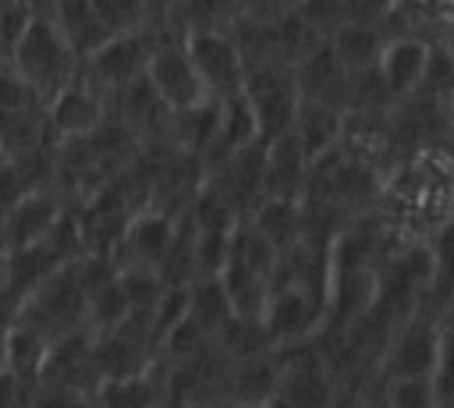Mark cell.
Wrapping results in <instances>:
<instances>
[{"label":"cell","instance_id":"cell-19","mask_svg":"<svg viewBox=\"0 0 454 408\" xmlns=\"http://www.w3.org/2000/svg\"><path fill=\"white\" fill-rule=\"evenodd\" d=\"M216 277L223 284V294H227L234 316H241V319H259L262 316V305H266V294H270V280L266 277L252 273L248 266H241L231 255H227V263H223V270Z\"/></svg>","mask_w":454,"mask_h":408},{"label":"cell","instance_id":"cell-27","mask_svg":"<svg viewBox=\"0 0 454 408\" xmlns=\"http://www.w3.org/2000/svg\"><path fill=\"white\" fill-rule=\"evenodd\" d=\"M142 7H145V21H163L177 7V0H142Z\"/></svg>","mask_w":454,"mask_h":408},{"label":"cell","instance_id":"cell-9","mask_svg":"<svg viewBox=\"0 0 454 408\" xmlns=\"http://www.w3.org/2000/svg\"><path fill=\"white\" fill-rule=\"evenodd\" d=\"M181 46H184V53H188L192 67L199 71L209 96L227 99V96L241 92L245 64L238 57V46H234L231 32H184Z\"/></svg>","mask_w":454,"mask_h":408},{"label":"cell","instance_id":"cell-2","mask_svg":"<svg viewBox=\"0 0 454 408\" xmlns=\"http://www.w3.org/2000/svg\"><path fill=\"white\" fill-rule=\"evenodd\" d=\"M14 323L28 326L32 333H39L46 344L85 330V291L74 280L71 259L60 263L57 270H50L46 277H39L28 291L18 294L14 302Z\"/></svg>","mask_w":454,"mask_h":408},{"label":"cell","instance_id":"cell-1","mask_svg":"<svg viewBox=\"0 0 454 408\" xmlns=\"http://www.w3.org/2000/svg\"><path fill=\"white\" fill-rule=\"evenodd\" d=\"M7 53H11V67L28 82V89L43 99V106L78 75V57L57 32L53 18L39 14L35 7H32L25 32L18 35V43Z\"/></svg>","mask_w":454,"mask_h":408},{"label":"cell","instance_id":"cell-10","mask_svg":"<svg viewBox=\"0 0 454 408\" xmlns=\"http://www.w3.org/2000/svg\"><path fill=\"white\" fill-rule=\"evenodd\" d=\"M64 202L53 188H43V192H25L7 213H4V238H7V255L11 252H21V248H32L39 241H46L57 224L64 220Z\"/></svg>","mask_w":454,"mask_h":408},{"label":"cell","instance_id":"cell-26","mask_svg":"<svg viewBox=\"0 0 454 408\" xmlns=\"http://www.w3.org/2000/svg\"><path fill=\"white\" fill-rule=\"evenodd\" d=\"M21 195H25V184H21L18 170H14V163H11L7 156H0V216H4Z\"/></svg>","mask_w":454,"mask_h":408},{"label":"cell","instance_id":"cell-20","mask_svg":"<svg viewBox=\"0 0 454 408\" xmlns=\"http://www.w3.org/2000/svg\"><path fill=\"white\" fill-rule=\"evenodd\" d=\"M184 294H188V319L206 337H213L234 316L231 312V302L223 294L220 277H192V280H184Z\"/></svg>","mask_w":454,"mask_h":408},{"label":"cell","instance_id":"cell-6","mask_svg":"<svg viewBox=\"0 0 454 408\" xmlns=\"http://www.w3.org/2000/svg\"><path fill=\"white\" fill-rule=\"evenodd\" d=\"M323 312H326V298L298 287V284H273L262 305V333L270 341V348L280 344H294L305 337H316L323 326Z\"/></svg>","mask_w":454,"mask_h":408},{"label":"cell","instance_id":"cell-15","mask_svg":"<svg viewBox=\"0 0 454 408\" xmlns=\"http://www.w3.org/2000/svg\"><path fill=\"white\" fill-rule=\"evenodd\" d=\"M340 124H344V110H337V106H330V103H319V99H301V96H298L291 131H294V138L301 142L309 163H312L316 156H323L326 149L337 145Z\"/></svg>","mask_w":454,"mask_h":408},{"label":"cell","instance_id":"cell-3","mask_svg":"<svg viewBox=\"0 0 454 408\" xmlns=\"http://www.w3.org/2000/svg\"><path fill=\"white\" fill-rule=\"evenodd\" d=\"M447 362V309L436 316L408 312L387 348L380 351V383L387 380H429Z\"/></svg>","mask_w":454,"mask_h":408},{"label":"cell","instance_id":"cell-23","mask_svg":"<svg viewBox=\"0 0 454 408\" xmlns=\"http://www.w3.org/2000/svg\"><path fill=\"white\" fill-rule=\"evenodd\" d=\"M89 4H92L96 18L103 21V28L110 35L145 28V7H142V0H89Z\"/></svg>","mask_w":454,"mask_h":408},{"label":"cell","instance_id":"cell-13","mask_svg":"<svg viewBox=\"0 0 454 408\" xmlns=\"http://www.w3.org/2000/svg\"><path fill=\"white\" fill-rule=\"evenodd\" d=\"M426 60H429V43L426 39H419V35H387L376 71L387 82L394 103L411 96L422 85Z\"/></svg>","mask_w":454,"mask_h":408},{"label":"cell","instance_id":"cell-28","mask_svg":"<svg viewBox=\"0 0 454 408\" xmlns=\"http://www.w3.org/2000/svg\"><path fill=\"white\" fill-rule=\"evenodd\" d=\"M213 408H262V404H248V401H238V397H220V401H213Z\"/></svg>","mask_w":454,"mask_h":408},{"label":"cell","instance_id":"cell-4","mask_svg":"<svg viewBox=\"0 0 454 408\" xmlns=\"http://www.w3.org/2000/svg\"><path fill=\"white\" fill-rule=\"evenodd\" d=\"M277 365L273 397L287 408H337V376L319 337L270 348Z\"/></svg>","mask_w":454,"mask_h":408},{"label":"cell","instance_id":"cell-11","mask_svg":"<svg viewBox=\"0 0 454 408\" xmlns=\"http://www.w3.org/2000/svg\"><path fill=\"white\" fill-rule=\"evenodd\" d=\"M106 96L89 89L78 75L46 103V131L50 138H82L106 117Z\"/></svg>","mask_w":454,"mask_h":408},{"label":"cell","instance_id":"cell-22","mask_svg":"<svg viewBox=\"0 0 454 408\" xmlns=\"http://www.w3.org/2000/svg\"><path fill=\"white\" fill-rule=\"evenodd\" d=\"M43 355H46V341H43L39 333H32L28 326L11 323V330H7V369H11L21 383L35 387Z\"/></svg>","mask_w":454,"mask_h":408},{"label":"cell","instance_id":"cell-5","mask_svg":"<svg viewBox=\"0 0 454 408\" xmlns=\"http://www.w3.org/2000/svg\"><path fill=\"white\" fill-rule=\"evenodd\" d=\"M156 39H160V32L149 25L138 32L110 35L89 57L78 60V78L89 89H96L99 96H114L117 89H124L128 82H135L145 71V57L156 46Z\"/></svg>","mask_w":454,"mask_h":408},{"label":"cell","instance_id":"cell-7","mask_svg":"<svg viewBox=\"0 0 454 408\" xmlns=\"http://www.w3.org/2000/svg\"><path fill=\"white\" fill-rule=\"evenodd\" d=\"M149 85L156 89V96L167 103V110H188L195 103H202L209 92L199 78V71L192 67L188 53L181 43H174L170 35H160L156 46L145 57V71Z\"/></svg>","mask_w":454,"mask_h":408},{"label":"cell","instance_id":"cell-21","mask_svg":"<svg viewBox=\"0 0 454 408\" xmlns=\"http://www.w3.org/2000/svg\"><path fill=\"white\" fill-rule=\"evenodd\" d=\"M124 319H131V305H128V298H124L117 277L106 280V284H99V287H92V291L85 294V330H89V333L114 330V326H121Z\"/></svg>","mask_w":454,"mask_h":408},{"label":"cell","instance_id":"cell-31","mask_svg":"<svg viewBox=\"0 0 454 408\" xmlns=\"http://www.w3.org/2000/svg\"><path fill=\"white\" fill-rule=\"evenodd\" d=\"M262 408H287V404H280V401H277V397H270V401H266V404H262Z\"/></svg>","mask_w":454,"mask_h":408},{"label":"cell","instance_id":"cell-30","mask_svg":"<svg viewBox=\"0 0 454 408\" xmlns=\"http://www.w3.org/2000/svg\"><path fill=\"white\" fill-rule=\"evenodd\" d=\"M351 408H380V397H369V394H362V397H358Z\"/></svg>","mask_w":454,"mask_h":408},{"label":"cell","instance_id":"cell-8","mask_svg":"<svg viewBox=\"0 0 454 408\" xmlns=\"http://www.w3.org/2000/svg\"><path fill=\"white\" fill-rule=\"evenodd\" d=\"M89 358L99 380H121V376H135L145 365L156 362L153 341L145 333V319L131 316L114 330L92 333L89 341Z\"/></svg>","mask_w":454,"mask_h":408},{"label":"cell","instance_id":"cell-29","mask_svg":"<svg viewBox=\"0 0 454 408\" xmlns=\"http://www.w3.org/2000/svg\"><path fill=\"white\" fill-rule=\"evenodd\" d=\"M7 330L11 326H0V369H7Z\"/></svg>","mask_w":454,"mask_h":408},{"label":"cell","instance_id":"cell-25","mask_svg":"<svg viewBox=\"0 0 454 408\" xmlns=\"http://www.w3.org/2000/svg\"><path fill=\"white\" fill-rule=\"evenodd\" d=\"M32 390H35V387L21 383L11 369H0V408H28Z\"/></svg>","mask_w":454,"mask_h":408},{"label":"cell","instance_id":"cell-12","mask_svg":"<svg viewBox=\"0 0 454 408\" xmlns=\"http://www.w3.org/2000/svg\"><path fill=\"white\" fill-rule=\"evenodd\" d=\"M309 174V156L294 131H280L262 142V195L273 199H301Z\"/></svg>","mask_w":454,"mask_h":408},{"label":"cell","instance_id":"cell-16","mask_svg":"<svg viewBox=\"0 0 454 408\" xmlns=\"http://www.w3.org/2000/svg\"><path fill=\"white\" fill-rule=\"evenodd\" d=\"M50 18H53L57 32L64 35V43L71 46V53L78 60L89 57L99 43L110 39V32L103 28V21L96 18L89 0H53V14Z\"/></svg>","mask_w":454,"mask_h":408},{"label":"cell","instance_id":"cell-17","mask_svg":"<svg viewBox=\"0 0 454 408\" xmlns=\"http://www.w3.org/2000/svg\"><path fill=\"white\" fill-rule=\"evenodd\" d=\"M326 43H330L337 64L351 75V71H369V67L380 64V53H383L387 35H383L380 25H355V21H348V25L333 28L326 35Z\"/></svg>","mask_w":454,"mask_h":408},{"label":"cell","instance_id":"cell-24","mask_svg":"<svg viewBox=\"0 0 454 408\" xmlns=\"http://www.w3.org/2000/svg\"><path fill=\"white\" fill-rule=\"evenodd\" d=\"M380 408H436L429 380H387L380 390Z\"/></svg>","mask_w":454,"mask_h":408},{"label":"cell","instance_id":"cell-18","mask_svg":"<svg viewBox=\"0 0 454 408\" xmlns=\"http://www.w3.org/2000/svg\"><path fill=\"white\" fill-rule=\"evenodd\" d=\"M248 224L277 248H291L298 238H301V209H298V199H273V195H262L248 213Z\"/></svg>","mask_w":454,"mask_h":408},{"label":"cell","instance_id":"cell-14","mask_svg":"<svg viewBox=\"0 0 454 408\" xmlns=\"http://www.w3.org/2000/svg\"><path fill=\"white\" fill-rule=\"evenodd\" d=\"M92 408H167L163 401V358L145 365L135 376L121 380H99L89 394Z\"/></svg>","mask_w":454,"mask_h":408}]
</instances>
